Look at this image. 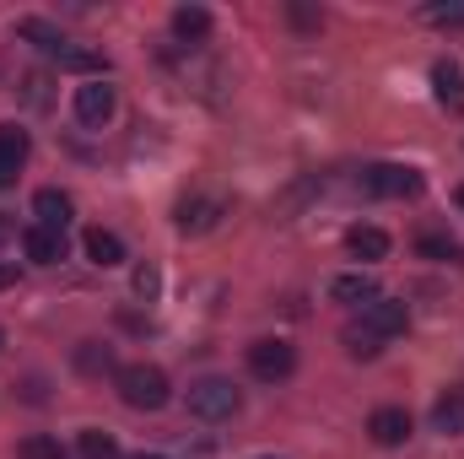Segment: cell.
<instances>
[{
  "instance_id": "obj_6",
  "label": "cell",
  "mask_w": 464,
  "mask_h": 459,
  "mask_svg": "<svg viewBox=\"0 0 464 459\" xmlns=\"http://www.w3.org/2000/svg\"><path fill=\"white\" fill-rule=\"evenodd\" d=\"M367 433H372L378 449H400V444L411 438V411H400V405H378V411L367 416Z\"/></svg>"
},
{
  "instance_id": "obj_1",
  "label": "cell",
  "mask_w": 464,
  "mask_h": 459,
  "mask_svg": "<svg viewBox=\"0 0 464 459\" xmlns=\"http://www.w3.org/2000/svg\"><path fill=\"white\" fill-rule=\"evenodd\" d=\"M114 384H119V400H124L130 411H162V405L173 400L168 373L151 367V362H124V367L114 373Z\"/></svg>"
},
{
  "instance_id": "obj_10",
  "label": "cell",
  "mask_w": 464,
  "mask_h": 459,
  "mask_svg": "<svg viewBox=\"0 0 464 459\" xmlns=\"http://www.w3.org/2000/svg\"><path fill=\"white\" fill-rule=\"evenodd\" d=\"M49 60H54L60 71H76V76H92V82H98V76L109 71V65H103V54H98V49H82V44H60V49H54Z\"/></svg>"
},
{
  "instance_id": "obj_31",
  "label": "cell",
  "mask_w": 464,
  "mask_h": 459,
  "mask_svg": "<svg viewBox=\"0 0 464 459\" xmlns=\"http://www.w3.org/2000/svg\"><path fill=\"white\" fill-rule=\"evenodd\" d=\"M0 346H5V336H0Z\"/></svg>"
},
{
  "instance_id": "obj_9",
  "label": "cell",
  "mask_w": 464,
  "mask_h": 459,
  "mask_svg": "<svg viewBox=\"0 0 464 459\" xmlns=\"http://www.w3.org/2000/svg\"><path fill=\"white\" fill-rule=\"evenodd\" d=\"M71 195L65 190H38L33 195V217H38V228H49V232H65L71 228Z\"/></svg>"
},
{
  "instance_id": "obj_30",
  "label": "cell",
  "mask_w": 464,
  "mask_h": 459,
  "mask_svg": "<svg viewBox=\"0 0 464 459\" xmlns=\"http://www.w3.org/2000/svg\"><path fill=\"white\" fill-rule=\"evenodd\" d=\"M259 459H276V454H259Z\"/></svg>"
},
{
  "instance_id": "obj_16",
  "label": "cell",
  "mask_w": 464,
  "mask_h": 459,
  "mask_svg": "<svg viewBox=\"0 0 464 459\" xmlns=\"http://www.w3.org/2000/svg\"><path fill=\"white\" fill-rule=\"evenodd\" d=\"M173 33H179L184 44H200V38L211 33V11H206V5H179V11H173Z\"/></svg>"
},
{
  "instance_id": "obj_8",
  "label": "cell",
  "mask_w": 464,
  "mask_h": 459,
  "mask_svg": "<svg viewBox=\"0 0 464 459\" xmlns=\"http://www.w3.org/2000/svg\"><path fill=\"white\" fill-rule=\"evenodd\" d=\"M114 114V87L98 76V82H87V87H76V119L82 124H109Z\"/></svg>"
},
{
  "instance_id": "obj_19",
  "label": "cell",
  "mask_w": 464,
  "mask_h": 459,
  "mask_svg": "<svg viewBox=\"0 0 464 459\" xmlns=\"http://www.w3.org/2000/svg\"><path fill=\"white\" fill-rule=\"evenodd\" d=\"M76 367H82V373H109V367H114V351H109V346H98V341H82L76 346ZM119 373V367H114Z\"/></svg>"
},
{
  "instance_id": "obj_28",
  "label": "cell",
  "mask_w": 464,
  "mask_h": 459,
  "mask_svg": "<svg viewBox=\"0 0 464 459\" xmlns=\"http://www.w3.org/2000/svg\"><path fill=\"white\" fill-rule=\"evenodd\" d=\"M130 459H162V454H130Z\"/></svg>"
},
{
  "instance_id": "obj_13",
  "label": "cell",
  "mask_w": 464,
  "mask_h": 459,
  "mask_svg": "<svg viewBox=\"0 0 464 459\" xmlns=\"http://www.w3.org/2000/svg\"><path fill=\"white\" fill-rule=\"evenodd\" d=\"M330 298H335V303H372V298H378V281H372L367 270H351V276H335V281H330Z\"/></svg>"
},
{
  "instance_id": "obj_2",
  "label": "cell",
  "mask_w": 464,
  "mask_h": 459,
  "mask_svg": "<svg viewBox=\"0 0 464 459\" xmlns=\"http://www.w3.org/2000/svg\"><path fill=\"white\" fill-rule=\"evenodd\" d=\"M184 405H189V416H200V422H227V416H237L243 395H237L232 378H200V384H189Z\"/></svg>"
},
{
  "instance_id": "obj_23",
  "label": "cell",
  "mask_w": 464,
  "mask_h": 459,
  "mask_svg": "<svg viewBox=\"0 0 464 459\" xmlns=\"http://www.w3.org/2000/svg\"><path fill=\"white\" fill-rule=\"evenodd\" d=\"M427 22H438V27H464V0H438V5H427Z\"/></svg>"
},
{
  "instance_id": "obj_7",
  "label": "cell",
  "mask_w": 464,
  "mask_h": 459,
  "mask_svg": "<svg viewBox=\"0 0 464 459\" xmlns=\"http://www.w3.org/2000/svg\"><path fill=\"white\" fill-rule=\"evenodd\" d=\"M27 151H33L27 130H22V124H0V190H5V184H16V173H22Z\"/></svg>"
},
{
  "instance_id": "obj_18",
  "label": "cell",
  "mask_w": 464,
  "mask_h": 459,
  "mask_svg": "<svg viewBox=\"0 0 464 459\" xmlns=\"http://www.w3.org/2000/svg\"><path fill=\"white\" fill-rule=\"evenodd\" d=\"M76 454H82V459H119V444H114V433L87 427V433H82V444H76Z\"/></svg>"
},
{
  "instance_id": "obj_24",
  "label": "cell",
  "mask_w": 464,
  "mask_h": 459,
  "mask_svg": "<svg viewBox=\"0 0 464 459\" xmlns=\"http://www.w3.org/2000/svg\"><path fill=\"white\" fill-rule=\"evenodd\" d=\"M346 351H351V356H378L383 341H378V336H367L362 325H346Z\"/></svg>"
},
{
  "instance_id": "obj_14",
  "label": "cell",
  "mask_w": 464,
  "mask_h": 459,
  "mask_svg": "<svg viewBox=\"0 0 464 459\" xmlns=\"http://www.w3.org/2000/svg\"><path fill=\"white\" fill-rule=\"evenodd\" d=\"M87 259L92 265H124V243H119V232H109V228H87Z\"/></svg>"
},
{
  "instance_id": "obj_5",
  "label": "cell",
  "mask_w": 464,
  "mask_h": 459,
  "mask_svg": "<svg viewBox=\"0 0 464 459\" xmlns=\"http://www.w3.org/2000/svg\"><path fill=\"white\" fill-rule=\"evenodd\" d=\"M367 336H378V341H389V336H400L405 330V303H394V298H372V303H362V319H356Z\"/></svg>"
},
{
  "instance_id": "obj_29",
  "label": "cell",
  "mask_w": 464,
  "mask_h": 459,
  "mask_svg": "<svg viewBox=\"0 0 464 459\" xmlns=\"http://www.w3.org/2000/svg\"><path fill=\"white\" fill-rule=\"evenodd\" d=\"M459 206H464V184H459Z\"/></svg>"
},
{
  "instance_id": "obj_25",
  "label": "cell",
  "mask_w": 464,
  "mask_h": 459,
  "mask_svg": "<svg viewBox=\"0 0 464 459\" xmlns=\"http://www.w3.org/2000/svg\"><path fill=\"white\" fill-rule=\"evenodd\" d=\"M421 254H432V259H454L459 249H454L449 238H438V232H427V238H421Z\"/></svg>"
},
{
  "instance_id": "obj_17",
  "label": "cell",
  "mask_w": 464,
  "mask_h": 459,
  "mask_svg": "<svg viewBox=\"0 0 464 459\" xmlns=\"http://www.w3.org/2000/svg\"><path fill=\"white\" fill-rule=\"evenodd\" d=\"M346 249L356 254V259H383V254H389V232L383 228H351Z\"/></svg>"
},
{
  "instance_id": "obj_22",
  "label": "cell",
  "mask_w": 464,
  "mask_h": 459,
  "mask_svg": "<svg viewBox=\"0 0 464 459\" xmlns=\"http://www.w3.org/2000/svg\"><path fill=\"white\" fill-rule=\"evenodd\" d=\"M16 459H65V449H60L54 438L33 433V438H22V444H16Z\"/></svg>"
},
{
  "instance_id": "obj_4",
  "label": "cell",
  "mask_w": 464,
  "mask_h": 459,
  "mask_svg": "<svg viewBox=\"0 0 464 459\" xmlns=\"http://www.w3.org/2000/svg\"><path fill=\"white\" fill-rule=\"evenodd\" d=\"M248 367H254V378L281 384V378H292V373H297V346H286V341H254V346H248Z\"/></svg>"
},
{
  "instance_id": "obj_15",
  "label": "cell",
  "mask_w": 464,
  "mask_h": 459,
  "mask_svg": "<svg viewBox=\"0 0 464 459\" xmlns=\"http://www.w3.org/2000/svg\"><path fill=\"white\" fill-rule=\"evenodd\" d=\"M432 427L443 433V438H454V433H464V389H449L438 405H432Z\"/></svg>"
},
{
  "instance_id": "obj_12",
  "label": "cell",
  "mask_w": 464,
  "mask_h": 459,
  "mask_svg": "<svg viewBox=\"0 0 464 459\" xmlns=\"http://www.w3.org/2000/svg\"><path fill=\"white\" fill-rule=\"evenodd\" d=\"M432 93H438L443 109H459L464 103V71L454 60H438V65H432Z\"/></svg>"
},
{
  "instance_id": "obj_11",
  "label": "cell",
  "mask_w": 464,
  "mask_h": 459,
  "mask_svg": "<svg viewBox=\"0 0 464 459\" xmlns=\"http://www.w3.org/2000/svg\"><path fill=\"white\" fill-rule=\"evenodd\" d=\"M22 249H27V259H33V265H54V259H65V232L27 228V232H22Z\"/></svg>"
},
{
  "instance_id": "obj_3",
  "label": "cell",
  "mask_w": 464,
  "mask_h": 459,
  "mask_svg": "<svg viewBox=\"0 0 464 459\" xmlns=\"http://www.w3.org/2000/svg\"><path fill=\"white\" fill-rule=\"evenodd\" d=\"M362 190L367 195H383V200H416L421 195V173L416 168H400V162H378L362 173Z\"/></svg>"
},
{
  "instance_id": "obj_20",
  "label": "cell",
  "mask_w": 464,
  "mask_h": 459,
  "mask_svg": "<svg viewBox=\"0 0 464 459\" xmlns=\"http://www.w3.org/2000/svg\"><path fill=\"white\" fill-rule=\"evenodd\" d=\"M211 222H217V206H211V200H195V206L184 200V206H179V228L184 232H206Z\"/></svg>"
},
{
  "instance_id": "obj_26",
  "label": "cell",
  "mask_w": 464,
  "mask_h": 459,
  "mask_svg": "<svg viewBox=\"0 0 464 459\" xmlns=\"http://www.w3.org/2000/svg\"><path fill=\"white\" fill-rule=\"evenodd\" d=\"M135 292H140V298H151V292H157V270H151V265H140V270H135Z\"/></svg>"
},
{
  "instance_id": "obj_21",
  "label": "cell",
  "mask_w": 464,
  "mask_h": 459,
  "mask_svg": "<svg viewBox=\"0 0 464 459\" xmlns=\"http://www.w3.org/2000/svg\"><path fill=\"white\" fill-rule=\"evenodd\" d=\"M16 33H22V38H33V44H38L44 54H54V49L65 44V38H60V33H54L49 22H38V16H27V22H16Z\"/></svg>"
},
{
  "instance_id": "obj_27",
  "label": "cell",
  "mask_w": 464,
  "mask_h": 459,
  "mask_svg": "<svg viewBox=\"0 0 464 459\" xmlns=\"http://www.w3.org/2000/svg\"><path fill=\"white\" fill-rule=\"evenodd\" d=\"M5 238H11V228H5V222H0V243H5Z\"/></svg>"
}]
</instances>
